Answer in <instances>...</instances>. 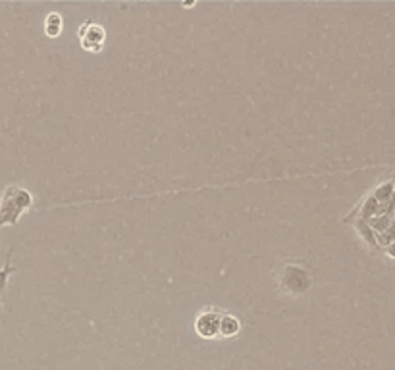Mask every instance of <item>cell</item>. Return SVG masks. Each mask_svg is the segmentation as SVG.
Here are the masks:
<instances>
[{
  "label": "cell",
  "instance_id": "1",
  "mask_svg": "<svg viewBox=\"0 0 395 370\" xmlns=\"http://www.w3.org/2000/svg\"><path fill=\"white\" fill-rule=\"evenodd\" d=\"M31 206V193L22 187L12 185L4 191L2 203H0V226L4 224H16L25 208Z\"/></svg>",
  "mask_w": 395,
  "mask_h": 370
},
{
  "label": "cell",
  "instance_id": "2",
  "mask_svg": "<svg viewBox=\"0 0 395 370\" xmlns=\"http://www.w3.org/2000/svg\"><path fill=\"white\" fill-rule=\"evenodd\" d=\"M222 311H216V309H210V311H205L197 316L195 321V330L201 337L205 339H218L220 337V326H222Z\"/></svg>",
  "mask_w": 395,
  "mask_h": 370
},
{
  "label": "cell",
  "instance_id": "3",
  "mask_svg": "<svg viewBox=\"0 0 395 370\" xmlns=\"http://www.w3.org/2000/svg\"><path fill=\"white\" fill-rule=\"evenodd\" d=\"M104 39H107V33L104 29L97 24H85L79 27V41H82V47L85 50H91V52H99L104 45Z\"/></svg>",
  "mask_w": 395,
  "mask_h": 370
},
{
  "label": "cell",
  "instance_id": "4",
  "mask_svg": "<svg viewBox=\"0 0 395 370\" xmlns=\"http://www.w3.org/2000/svg\"><path fill=\"white\" fill-rule=\"evenodd\" d=\"M241 330V322L233 314L224 313L222 326H220V337H235Z\"/></svg>",
  "mask_w": 395,
  "mask_h": 370
},
{
  "label": "cell",
  "instance_id": "5",
  "mask_svg": "<svg viewBox=\"0 0 395 370\" xmlns=\"http://www.w3.org/2000/svg\"><path fill=\"white\" fill-rule=\"evenodd\" d=\"M62 16L56 12H50L47 20H45V33L49 35L50 39H54L58 35L62 33Z\"/></svg>",
  "mask_w": 395,
  "mask_h": 370
}]
</instances>
